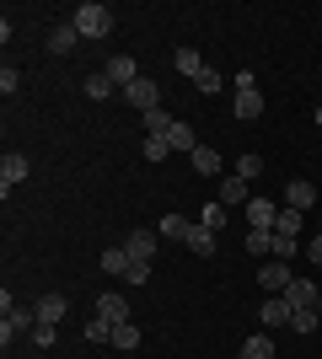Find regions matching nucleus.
Returning a JSON list of instances; mask_svg holds the SVG:
<instances>
[{
    "label": "nucleus",
    "instance_id": "1",
    "mask_svg": "<svg viewBox=\"0 0 322 359\" xmlns=\"http://www.w3.org/2000/svg\"><path fill=\"white\" fill-rule=\"evenodd\" d=\"M70 22H76L81 38H107V32H113V11H107V6H97V0L76 6V16H70Z\"/></svg>",
    "mask_w": 322,
    "mask_h": 359
},
{
    "label": "nucleus",
    "instance_id": "2",
    "mask_svg": "<svg viewBox=\"0 0 322 359\" xmlns=\"http://www.w3.org/2000/svg\"><path fill=\"white\" fill-rule=\"evenodd\" d=\"M279 210H285V204H274V198H263V194H253L247 198V231H274V220H279Z\"/></svg>",
    "mask_w": 322,
    "mask_h": 359
},
{
    "label": "nucleus",
    "instance_id": "3",
    "mask_svg": "<svg viewBox=\"0 0 322 359\" xmlns=\"http://www.w3.org/2000/svg\"><path fill=\"white\" fill-rule=\"evenodd\" d=\"M123 102H135L140 113H151V107H161V86H156L151 75H135V81L123 86Z\"/></svg>",
    "mask_w": 322,
    "mask_h": 359
},
{
    "label": "nucleus",
    "instance_id": "4",
    "mask_svg": "<svg viewBox=\"0 0 322 359\" xmlns=\"http://www.w3.org/2000/svg\"><path fill=\"white\" fill-rule=\"evenodd\" d=\"M285 300H290V311H317V316H322V290L311 285V279H290Z\"/></svg>",
    "mask_w": 322,
    "mask_h": 359
},
{
    "label": "nucleus",
    "instance_id": "5",
    "mask_svg": "<svg viewBox=\"0 0 322 359\" xmlns=\"http://www.w3.org/2000/svg\"><path fill=\"white\" fill-rule=\"evenodd\" d=\"M290 263H279V257H269V263H263L258 269V285H263V295H285V290H290Z\"/></svg>",
    "mask_w": 322,
    "mask_h": 359
},
{
    "label": "nucleus",
    "instance_id": "6",
    "mask_svg": "<svg viewBox=\"0 0 322 359\" xmlns=\"http://www.w3.org/2000/svg\"><path fill=\"white\" fill-rule=\"evenodd\" d=\"M258 316H263V332H274V327H290L295 311H290V300H285V295H263V311Z\"/></svg>",
    "mask_w": 322,
    "mask_h": 359
},
{
    "label": "nucleus",
    "instance_id": "7",
    "mask_svg": "<svg viewBox=\"0 0 322 359\" xmlns=\"http://www.w3.org/2000/svg\"><path fill=\"white\" fill-rule=\"evenodd\" d=\"M247 198H253V182L231 172V177L220 182V198H215V204H226V210H247Z\"/></svg>",
    "mask_w": 322,
    "mask_h": 359
},
{
    "label": "nucleus",
    "instance_id": "8",
    "mask_svg": "<svg viewBox=\"0 0 322 359\" xmlns=\"http://www.w3.org/2000/svg\"><path fill=\"white\" fill-rule=\"evenodd\" d=\"M156 247H161V236H156V231H129V241H123V252L135 257V263H151Z\"/></svg>",
    "mask_w": 322,
    "mask_h": 359
},
{
    "label": "nucleus",
    "instance_id": "9",
    "mask_svg": "<svg viewBox=\"0 0 322 359\" xmlns=\"http://www.w3.org/2000/svg\"><path fill=\"white\" fill-rule=\"evenodd\" d=\"M311 204H317V188H311L307 177H295V182H285V210H301V215H307Z\"/></svg>",
    "mask_w": 322,
    "mask_h": 359
},
{
    "label": "nucleus",
    "instance_id": "10",
    "mask_svg": "<svg viewBox=\"0 0 322 359\" xmlns=\"http://www.w3.org/2000/svg\"><path fill=\"white\" fill-rule=\"evenodd\" d=\"M183 247H188L194 257H215V231L194 220V225H188V236H183Z\"/></svg>",
    "mask_w": 322,
    "mask_h": 359
},
{
    "label": "nucleus",
    "instance_id": "11",
    "mask_svg": "<svg viewBox=\"0 0 322 359\" xmlns=\"http://www.w3.org/2000/svg\"><path fill=\"white\" fill-rule=\"evenodd\" d=\"M22 327H38V311H16V306H11V311H6V322H0V344L11 348V338H16Z\"/></svg>",
    "mask_w": 322,
    "mask_h": 359
},
{
    "label": "nucleus",
    "instance_id": "12",
    "mask_svg": "<svg viewBox=\"0 0 322 359\" xmlns=\"http://www.w3.org/2000/svg\"><path fill=\"white\" fill-rule=\"evenodd\" d=\"M97 316L113 322V327H123V322H129V300L123 295H97Z\"/></svg>",
    "mask_w": 322,
    "mask_h": 359
},
{
    "label": "nucleus",
    "instance_id": "13",
    "mask_svg": "<svg viewBox=\"0 0 322 359\" xmlns=\"http://www.w3.org/2000/svg\"><path fill=\"white\" fill-rule=\"evenodd\" d=\"M22 177H27V156H16V150H11V156L0 161V194H11Z\"/></svg>",
    "mask_w": 322,
    "mask_h": 359
},
{
    "label": "nucleus",
    "instance_id": "14",
    "mask_svg": "<svg viewBox=\"0 0 322 359\" xmlns=\"http://www.w3.org/2000/svg\"><path fill=\"white\" fill-rule=\"evenodd\" d=\"M135 75H140V70H135V60H129V54H113V60H107V81H113V86H119V91L129 86Z\"/></svg>",
    "mask_w": 322,
    "mask_h": 359
},
{
    "label": "nucleus",
    "instance_id": "15",
    "mask_svg": "<svg viewBox=\"0 0 322 359\" xmlns=\"http://www.w3.org/2000/svg\"><path fill=\"white\" fill-rule=\"evenodd\" d=\"M167 145H172V150H188V156H194V150H199V140H194V123L172 118V129H167Z\"/></svg>",
    "mask_w": 322,
    "mask_h": 359
},
{
    "label": "nucleus",
    "instance_id": "16",
    "mask_svg": "<svg viewBox=\"0 0 322 359\" xmlns=\"http://www.w3.org/2000/svg\"><path fill=\"white\" fill-rule=\"evenodd\" d=\"M236 359H274V332H258V338H247Z\"/></svg>",
    "mask_w": 322,
    "mask_h": 359
},
{
    "label": "nucleus",
    "instance_id": "17",
    "mask_svg": "<svg viewBox=\"0 0 322 359\" xmlns=\"http://www.w3.org/2000/svg\"><path fill=\"white\" fill-rule=\"evenodd\" d=\"M76 38H81L76 22H60V27L48 32V48H54V54H70V48H76Z\"/></svg>",
    "mask_w": 322,
    "mask_h": 359
},
{
    "label": "nucleus",
    "instance_id": "18",
    "mask_svg": "<svg viewBox=\"0 0 322 359\" xmlns=\"http://www.w3.org/2000/svg\"><path fill=\"white\" fill-rule=\"evenodd\" d=\"M236 118H263V91H236Z\"/></svg>",
    "mask_w": 322,
    "mask_h": 359
},
{
    "label": "nucleus",
    "instance_id": "19",
    "mask_svg": "<svg viewBox=\"0 0 322 359\" xmlns=\"http://www.w3.org/2000/svg\"><path fill=\"white\" fill-rule=\"evenodd\" d=\"M60 316H65V295H43V300H38V322L60 327Z\"/></svg>",
    "mask_w": 322,
    "mask_h": 359
},
{
    "label": "nucleus",
    "instance_id": "20",
    "mask_svg": "<svg viewBox=\"0 0 322 359\" xmlns=\"http://www.w3.org/2000/svg\"><path fill=\"white\" fill-rule=\"evenodd\" d=\"M194 172H199V177H215V172H220V150L199 145V150H194Z\"/></svg>",
    "mask_w": 322,
    "mask_h": 359
},
{
    "label": "nucleus",
    "instance_id": "21",
    "mask_svg": "<svg viewBox=\"0 0 322 359\" xmlns=\"http://www.w3.org/2000/svg\"><path fill=\"white\" fill-rule=\"evenodd\" d=\"M172 65H177V75H188V81H199V75H204V60L194 54V48H177V60H172Z\"/></svg>",
    "mask_w": 322,
    "mask_h": 359
},
{
    "label": "nucleus",
    "instance_id": "22",
    "mask_svg": "<svg viewBox=\"0 0 322 359\" xmlns=\"http://www.w3.org/2000/svg\"><path fill=\"white\" fill-rule=\"evenodd\" d=\"M129 263H135V257L123 252V247H107V252H102V273H119V279H123V273H129Z\"/></svg>",
    "mask_w": 322,
    "mask_h": 359
},
{
    "label": "nucleus",
    "instance_id": "23",
    "mask_svg": "<svg viewBox=\"0 0 322 359\" xmlns=\"http://www.w3.org/2000/svg\"><path fill=\"white\" fill-rule=\"evenodd\" d=\"M188 225H194V220H183V215H167V220L156 225V236H167V241H183V236H188Z\"/></svg>",
    "mask_w": 322,
    "mask_h": 359
},
{
    "label": "nucleus",
    "instance_id": "24",
    "mask_svg": "<svg viewBox=\"0 0 322 359\" xmlns=\"http://www.w3.org/2000/svg\"><path fill=\"white\" fill-rule=\"evenodd\" d=\"M113 81H107V70H97V75H86V97H92V102H102V97H113Z\"/></svg>",
    "mask_w": 322,
    "mask_h": 359
},
{
    "label": "nucleus",
    "instance_id": "25",
    "mask_svg": "<svg viewBox=\"0 0 322 359\" xmlns=\"http://www.w3.org/2000/svg\"><path fill=\"white\" fill-rule=\"evenodd\" d=\"M301 225H307V215H301V210H279V220H274V236H295Z\"/></svg>",
    "mask_w": 322,
    "mask_h": 359
},
{
    "label": "nucleus",
    "instance_id": "26",
    "mask_svg": "<svg viewBox=\"0 0 322 359\" xmlns=\"http://www.w3.org/2000/svg\"><path fill=\"white\" fill-rule=\"evenodd\" d=\"M247 252L269 257V252H274V231H247Z\"/></svg>",
    "mask_w": 322,
    "mask_h": 359
},
{
    "label": "nucleus",
    "instance_id": "27",
    "mask_svg": "<svg viewBox=\"0 0 322 359\" xmlns=\"http://www.w3.org/2000/svg\"><path fill=\"white\" fill-rule=\"evenodd\" d=\"M236 177H263V156H253V150H247V156H236Z\"/></svg>",
    "mask_w": 322,
    "mask_h": 359
},
{
    "label": "nucleus",
    "instance_id": "28",
    "mask_svg": "<svg viewBox=\"0 0 322 359\" xmlns=\"http://www.w3.org/2000/svg\"><path fill=\"white\" fill-rule=\"evenodd\" d=\"M86 344H113V322L92 316V322H86Z\"/></svg>",
    "mask_w": 322,
    "mask_h": 359
},
{
    "label": "nucleus",
    "instance_id": "29",
    "mask_svg": "<svg viewBox=\"0 0 322 359\" xmlns=\"http://www.w3.org/2000/svg\"><path fill=\"white\" fill-rule=\"evenodd\" d=\"M113 348H140V327H135V322L113 327Z\"/></svg>",
    "mask_w": 322,
    "mask_h": 359
},
{
    "label": "nucleus",
    "instance_id": "30",
    "mask_svg": "<svg viewBox=\"0 0 322 359\" xmlns=\"http://www.w3.org/2000/svg\"><path fill=\"white\" fill-rule=\"evenodd\" d=\"M167 129H172V118L161 113V107H151V113H145V135H161V140H167Z\"/></svg>",
    "mask_w": 322,
    "mask_h": 359
},
{
    "label": "nucleus",
    "instance_id": "31",
    "mask_svg": "<svg viewBox=\"0 0 322 359\" xmlns=\"http://www.w3.org/2000/svg\"><path fill=\"white\" fill-rule=\"evenodd\" d=\"M167 156H172L167 140H161V135H145V161H167Z\"/></svg>",
    "mask_w": 322,
    "mask_h": 359
},
{
    "label": "nucleus",
    "instance_id": "32",
    "mask_svg": "<svg viewBox=\"0 0 322 359\" xmlns=\"http://www.w3.org/2000/svg\"><path fill=\"white\" fill-rule=\"evenodd\" d=\"M295 252H301V236H274V257L279 263H290Z\"/></svg>",
    "mask_w": 322,
    "mask_h": 359
},
{
    "label": "nucleus",
    "instance_id": "33",
    "mask_svg": "<svg viewBox=\"0 0 322 359\" xmlns=\"http://www.w3.org/2000/svg\"><path fill=\"white\" fill-rule=\"evenodd\" d=\"M194 86H199L204 97H215V91L226 86V81H220V70H210V65H204V75H199V81H194Z\"/></svg>",
    "mask_w": 322,
    "mask_h": 359
},
{
    "label": "nucleus",
    "instance_id": "34",
    "mask_svg": "<svg viewBox=\"0 0 322 359\" xmlns=\"http://www.w3.org/2000/svg\"><path fill=\"white\" fill-rule=\"evenodd\" d=\"M317 322H322L317 311H295V316H290V327H295V332H317Z\"/></svg>",
    "mask_w": 322,
    "mask_h": 359
},
{
    "label": "nucleus",
    "instance_id": "35",
    "mask_svg": "<svg viewBox=\"0 0 322 359\" xmlns=\"http://www.w3.org/2000/svg\"><path fill=\"white\" fill-rule=\"evenodd\" d=\"M151 279V263H129V273H123V285H145Z\"/></svg>",
    "mask_w": 322,
    "mask_h": 359
},
{
    "label": "nucleus",
    "instance_id": "36",
    "mask_svg": "<svg viewBox=\"0 0 322 359\" xmlns=\"http://www.w3.org/2000/svg\"><path fill=\"white\" fill-rule=\"evenodd\" d=\"M220 220H226V204H210V210L199 215V225H210V231H215V225H220Z\"/></svg>",
    "mask_w": 322,
    "mask_h": 359
},
{
    "label": "nucleus",
    "instance_id": "37",
    "mask_svg": "<svg viewBox=\"0 0 322 359\" xmlns=\"http://www.w3.org/2000/svg\"><path fill=\"white\" fill-rule=\"evenodd\" d=\"M16 86H22V75H16V70H11V65H6V70H0V91H6V97H11V91H16Z\"/></svg>",
    "mask_w": 322,
    "mask_h": 359
},
{
    "label": "nucleus",
    "instance_id": "38",
    "mask_svg": "<svg viewBox=\"0 0 322 359\" xmlns=\"http://www.w3.org/2000/svg\"><path fill=\"white\" fill-rule=\"evenodd\" d=\"M54 332H60V327H48V322H38V327H32V344H43V348H48V344H54Z\"/></svg>",
    "mask_w": 322,
    "mask_h": 359
},
{
    "label": "nucleus",
    "instance_id": "39",
    "mask_svg": "<svg viewBox=\"0 0 322 359\" xmlns=\"http://www.w3.org/2000/svg\"><path fill=\"white\" fill-rule=\"evenodd\" d=\"M307 252H311V263H322V231H317V236L307 241Z\"/></svg>",
    "mask_w": 322,
    "mask_h": 359
},
{
    "label": "nucleus",
    "instance_id": "40",
    "mask_svg": "<svg viewBox=\"0 0 322 359\" xmlns=\"http://www.w3.org/2000/svg\"><path fill=\"white\" fill-rule=\"evenodd\" d=\"M317 129H322V107H317Z\"/></svg>",
    "mask_w": 322,
    "mask_h": 359
}]
</instances>
